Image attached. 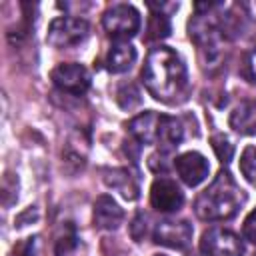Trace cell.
Masks as SVG:
<instances>
[{
  "mask_svg": "<svg viewBox=\"0 0 256 256\" xmlns=\"http://www.w3.org/2000/svg\"><path fill=\"white\" fill-rule=\"evenodd\" d=\"M142 78L146 90L164 104L182 102L188 94V72L182 58L168 46H158L150 50Z\"/></svg>",
  "mask_w": 256,
  "mask_h": 256,
  "instance_id": "cell-1",
  "label": "cell"
},
{
  "mask_svg": "<svg viewBox=\"0 0 256 256\" xmlns=\"http://www.w3.org/2000/svg\"><path fill=\"white\" fill-rule=\"evenodd\" d=\"M244 204V192L230 176V172H218L212 184L200 192L194 202V212L202 220H228Z\"/></svg>",
  "mask_w": 256,
  "mask_h": 256,
  "instance_id": "cell-2",
  "label": "cell"
},
{
  "mask_svg": "<svg viewBox=\"0 0 256 256\" xmlns=\"http://www.w3.org/2000/svg\"><path fill=\"white\" fill-rule=\"evenodd\" d=\"M102 26L108 36L126 42L140 30V14L132 4H114L104 12Z\"/></svg>",
  "mask_w": 256,
  "mask_h": 256,
  "instance_id": "cell-3",
  "label": "cell"
},
{
  "mask_svg": "<svg viewBox=\"0 0 256 256\" xmlns=\"http://www.w3.org/2000/svg\"><path fill=\"white\" fill-rule=\"evenodd\" d=\"M88 32H90V26L84 18L60 16L52 20L46 40L54 48H72V46L82 44L88 38Z\"/></svg>",
  "mask_w": 256,
  "mask_h": 256,
  "instance_id": "cell-4",
  "label": "cell"
},
{
  "mask_svg": "<svg viewBox=\"0 0 256 256\" xmlns=\"http://www.w3.org/2000/svg\"><path fill=\"white\" fill-rule=\"evenodd\" d=\"M200 252L204 256H242L244 254V242L232 230L214 226L202 234Z\"/></svg>",
  "mask_w": 256,
  "mask_h": 256,
  "instance_id": "cell-5",
  "label": "cell"
},
{
  "mask_svg": "<svg viewBox=\"0 0 256 256\" xmlns=\"http://www.w3.org/2000/svg\"><path fill=\"white\" fill-rule=\"evenodd\" d=\"M50 78L62 92H68L74 96H82L90 88V72L86 70V66L76 64V62L58 64L52 70Z\"/></svg>",
  "mask_w": 256,
  "mask_h": 256,
  "instance_id": "cell-6",
  "label": "cell"
},
{
  "mask_svg": "<svg viewBox=\"0 0 256 256\" xmlns=\"http://www.w3.org/2000/svg\"><path fill=\"white\" fill-rule=\"evenodd\" d=\"M150 202L160 212H176L184 204V194L170 178H156L150 186Z\"/></svg>",
  "mask_w": 256,
  "mask_h": 256,
  "instance_id": "cell-7",
  "label": "cell"
},
{
  "mask_svg": "<svg viewBox=\"0 0 256 256\" xmlns=\"http://www.w3.org/2000/svg\"><path fill=\"white\" fill-rule=\"evenodd\" d=\"M174 166H176V172L182 178V182L188 186H198L200 182H204L208 178V172H210L208 160L200 152H194V150L180 154L174 160Z\"/></svg>",
  "mask_w": 256,
  "mask_h": 256,
  "instance_id": "cell-8",
  "label": "cell"
},
{
  "mask_svg": "<svg viewBox=\"0 0 256 256\" xmlns=\"http://www.w3.org/2000/svg\"><path fill=\"white\" fill-rule=\"evenodd\" d=\"M192 240V226L186 220H162L154 230V242L168 248H186Z\"/></svg>",
  "mask_w": 256,
  "mask_h": 256,
  "instance_id": "cell-9",
  "label": "cell"
},
{
  "mask_svg": "<svg viewBox=\"0 0 256 256\" xmlns=\"http://www.w3.org/2000/svg\"><path fill=\"white\" fill-rule=\"evenodd\" d=\"M160 124H162V114H156V112L148 110V112H142V114L134 116L128 122V132L140 144H158Z\"/></svg>",
  "mask_w": 256,
  "mask_h": 256,
  "instance_id": "cell-10",
  "label": "cell"
},
{
  "mask_svg": "<svg viewBox=\"0 0 256 256\" xmlns=\"http://www.w3.org/2000/svg\"><path fill=\"white\" fill-rule=\"evenodd\" d=\"M124 220L122 208L108 194H102L94 202V224L102 230H116Z\"/></svg>",
  "mask_w": 256,
  "mask_h": 256,
  "instance_id": "cell-11",
  "label": "cell"
},
{
  "mask_svg": "<svg viewBox=\"0 0 256 256\" xmlns=\"http://www.w3.org/2000/svg\"><path fill=\"white\" fill-rule=\"evenodd\" d=\"M136 48L128 42H114L106 54V68L112 74H122L130 70L136 62Z\"/></svg>",
  "mask_w": 256,
  "mask_h": 256,
  "instance_id": "cell-12",
  "label": "cell"
},
{
  "mask_svg": "<svg viewBox=\"0 0 256 256\" xmlns=\"http://www.w3.org/2000/svg\"><path fill=\"white\" fill-rule=\"evenodd\" d=\"M230 126L238 134H246V136L256 134V102L254 100L240 102L230 114Z\"/></svg>",
  "mask_w": 256,
  "mask_h": 256,
  "instance_id": "cell-13",
  "label": "cell"
},
{
  "mask_svg": "<svg viewBox=\"0 0 256 256\" xmlns=\"http://www.w3.org/2000/svg\"><path fill=\"white\" fill-rule=\"evenodd\" d=\"M104 180H106V184L110 188H114L116 192H120L126 200H134L138 196V182H136V178L126 168L110 170Z\"/></svg>",
  "mask_w": 256,
  "mask_h": 256,
  "instance_id": "cell-14",
  "label": "cell"
},
{
  "mask_svg": "<svg viewBox=\"0 0 256 256\" xmlns=\"http://www.w3.org/2000/svg\"><path fill=\"white\" fill-rule=\"evenodd\" d=\"M182 126L176 118L162 114V124H160V136H158V146L162 150H172L182 142Z\"/></svg>",
  "mask_w": 256,
  "mask_h": 256,
  "instance_id": "cell-15",
  "label": "cell"
},
{
  "mask_svg": "<svg viewBox=\"0 0 256 256\" xmlns=\"http://www.w3.org/2000/svg\"><path fill=\"white\" fill-rule=\"evenodd\" d=\"M170 34V20L162 12H152L148 20V40H160Z\"/></svg>",
  "mask_w": 256,
  "mask_h": 256,
  "instance_id": "cell-16",
  "label": "cell"
},
{
  "mask_svg": "<svg viewBox=\"0 0 256 256\" xmlns=\"http://www.w3.org/2000/svg\"><path fill=\"white\" fill-rule=\"evenodd\" d=\"M116 100L124 110H132L142 102L140 92H138V88L134 84H122L118 88V92H116Z\"/></svg>",
  "mask_w": 256,
  "mask_h": 256,
  "instance_id": "cell-17",
  "label": "cell"
},
{
  "mask_svg": "<svg viewBox=\"0 0 256 256\" xmlns=\"http://www.w3.org/2000/svg\"><path fill=\"white\" fill-rule=\"evenodd\" d=\"M240 170H242L244 178L252 186H256V148L254 146L244 148V152L240 156Z\"/></svg>",
  "mask_w": 256,
  "mask_h": 256,
  "instance_id": "cell-18",
  "label": "cell"
},
{
  "mask_svg": "<svg viewBox=\"0 0 256 256\" xmlns=\"http://www.w3.org/2000/svg\"><path fill=\"white\" fill-rule=\"evenodd\" d=\"M74 246H76L74 226L72 224H64L62 226V234L58 236V242H56V256H66Z\"/></svg>",
  "mask_w": 256,
  "mask_h": 256,
  "instance_id": "cell-19",
  "label": "cell"
},
{
  "mask_svg": "<svg viewBox=\"0 0 256 256\" xmlns=\"http://www.w3.org/2000/svg\"><path fill=\"white\" fill-rule=\"evenodd\" d=\"M212 148L216 152V156L220 158V162H230L232 160V154H234V146L228 142L226 136H212Z\"/></svg>",
  "mask_w": 256,
  "mask_h": 256,
  "instance_id": "cell-20",
  "label": "cell"
},
{
  "mask_svg": "<svg viewBox=\"0 0 256 256\" xmlns=\"http://www.w3.org/2000/svg\"><path fill=\"white\" fill-rule=\"evenodd\" d=\"M242 232H244V238L254 242L256 244V208L246 216L244 220V226H242Z\"/></svg>",
  "mask_w": 256,
  "mask_h": 256,
  "instance_id": "cell-21",
  "label": "cell"
},
{
  "mask_svg": "<svg viewBox=\"0 0 256 256\" xmlns=\"http://www.w3.org/2000/svg\"><path fill=\"white\" fill-rule=\"evenodd\" d=\"M24 256H38V238H30L24 250Z\"/></svg>",
  "mask_w": 256,
  "mask_h": 256,
  "instance_id": "cell-22",
  "label": "cell"
},
{
  "mask_svg": "<svg viewBox=\"0 0 256 256\" xmlns=\"http://www.w3.org/2000/svg\"><path fill=\"white\" fill-rule=\"evenodd\" d=\"M248 74H250V78H252V82H256V52H252L250 56H248Z\"/></svg>",
  "mask_w": 256,
  "mask_h": 256,
  "instance_id": "cell-23",
  "label": "cell"
},
{
  "mask_svg": "<svg viewBox=\"0 0 256 256\" xmlns=\"http://www.w3.org/2000/svg\"><path fill=\"white\" fill-rule=\"evenodd\" d=\"M156 256H164V254H156Z\"/></svg>",
  "mask_w": 256,
  "mask_h": 256,
  "instance_id": "cell-24",
  "label": "cell"
}]
</instances>
